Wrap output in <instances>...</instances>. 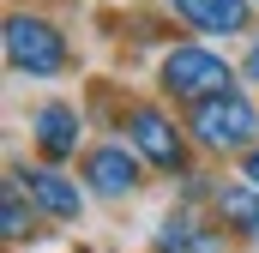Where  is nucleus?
<instances>
[{"instance_id": "obj_12", "label": "nucleus", "mask_w": 259, "mask_h": 253, "mask_svg": "<svg viewBox=\"0 0 259 253\" xmlns=\"http://www.w3.org/2000/svg\"><path fill=\"white\" fill-rule=\"evenodd\" d=\"M241 181H247V187H259V145L241 157Z\"/></svg>"}, {"instance_id": "obj_3", "label": "nucleus", "mask_w": 259, "mask_h": 253, "mask_svg": "<svg viewBox=\"0 0 259 253\" xmlns=\"http://www.w3.org/2000/svg\"><path fill=\"white\" fill-rule=\"evenodd\" d=\"M0 43H6V66H12L18 78H61L66 61H72L66 36L49 18H36V12H12Z\"/></svg>"}, {"instance_id": "obj_13", "label": "nucleus", "mask_w": 259, "mask_h": 253, "mask_svg": "<svg viewBox=\"0 0 259 253\" xmlns=\"http://www.w3.org/2000/svg\"><path fill=\"white\" fill-rule=\"evenodd\" d=\"M241 72H247V78H259V36L247 43V55H241Z\"/></svg>"}, {"instance_id": "obj_1", "label": "nucleus", "mask_w": 259, "mask_h": 253, "mask_svg": "<svg viewBox=\"0 0 259 253\" xmlns=\"http://www.w3.org/2000/svg\"><path fill=\"white\" fill-rule=\"evenodd\" d=\"M157 85H163V97H175V103L193 109L205 97L235 91V66L223 61L217 49H205V43H181V49H169L157 61Z\"/></svg>"}, {"instance_id": "obj_7", "label": "nucleus", "mask_w": 259, "mask_h": 253, "mask_svg": "<svg viewBox=\"0 0 259 253\" xmlns=\"http://www.w3.org/2000/svg\"><path fill=\"white\" fill-rule=\"evenodd\" d=\"M12 175L24 181V193L36 199V211H42V217H61V223H66V217H78V211H84V199H78V181H66L55 163H36V169H30V163H18Z\"/></svg>"}, {"instance_id": "obj_2", "label": "nucleus", "mask_w": 259, "mask_h": 253, "mask_svg": "<svg viewBox=\"0 0 259 253\" xmlns=\"http://www.w3.org/2000/svg\"><path fill=\"white\" fill-rule=\"evenodd\" d=\"M187 133H193V145H205V151H253L259 139V109L241 97V91H223V97H205V103H193L187 109Z\"/></svg>"}, {"instance_id": "obj_11", "label": "nucleus", "mask_w": 259, "mask_h": 253, "mask_svg": "<svg viewBox=\"0 0 259 253\" xmlns=\"http://www.w3.org/2000/svg\"><path fill=\"white\" fill-rule=\"evenodd\" d=\"M30 217H42L36 199L24 193L18 175H6V193H0V235H6V241H24V235H30Z\"/></svg>"}, {"instance_id": "obj_9", "label": "nucleus", "mask_w": 259, "mask_h": 253, "mask_svg": "<svg viewBox=\"0 0 259 253\" xmlns=\"http://www.w3.org/2000/svg\"><path fill=\"white\" fill-rule=\"evenodd\" d=\"M151 247L157 253H223V235H217L199 211H169V217L151 229Z\"/></svg>"}, {"instance_id": "obj_4", "label": "nucleus", "mask_w": 259, "mask_h": 253, "mask_svg": "<svg viewBox=\"0 0 259 253\" xmlns=\"http://www.w3.org/2000/svg\"><path fill=\"white\" fill-rule=\"evenodd\" d=\"M127 145L139 151L145 169L187 175V139L175 133V121H169L163 109H127Z\"/></svg>"}, {"instance_id": "obj_6", "label": "nucleus", "mask_w": 259, "mask_h": 253, "mask_svg": "<svg viewBox=\"0 0 259 253\" xmlns=\"http://www.w3.org/2000/svg\"><path fill=\"white\" fill-rule=\"evenodd\" d=\"M84 187L97 199H127L139 187V151L133 145H97L84 157Z\"/></svg>"}, {"instance_id": "obj_10", "label": "nucleus", "mask_w": 259, "mask_h": 253, "mask_svg": "<svg viewBox=\"0 0 259 253\" xmlns=\"http://www.w3.org/2000/svg\"><path fill=\"white\" fill-rule=\"evenodd\" d=\"M217 217H223L235 235L259 241V187H247V181H235V187H217Z\"/></svg>"}, {"instance_id": "obj_5", "label": "nucleus", "mask_w": 259, "mask_h": 253, "mask_svg": "<svg viewBox=\"0 0 259 253\" xmlns=\"http://www.w3.org/2000/svg\"><path fill=\"white\" fill-rule=\"evenodd\" d=\"M169 6L199 36H247L253 30V0H169Z\"/></svg>"}, {"instance_id": "obj_8", "label": "nucleus", "mask_w": 259, "mask_h": 253, "mask_svg": "<svg viewBox=\"0 0 259 253\" xmlns=\"http://www.w3.org/2000/svg\"><path fill=\"white\" fill-rule=\"evenodd\" d=\"M30 139H36V151H42L49 163H66V157H78L84 121H78L72 103H42V109L30 115Z\"/></svg>"}]
</instances>
